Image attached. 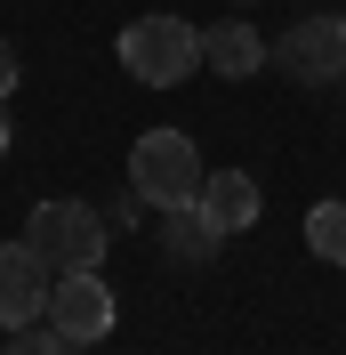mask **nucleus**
<instances>
[{"mask_svg": "<svg viewBox=\"0 0 346 355\" xmlns=\"http://www.w3.org/2000/svg\"><path fill=\"white\" fill-rule=\"evenodd\" d=\"M121 65L145 89H185L201 65V33L185 17H129L121 24Z\"/></svg>", "mask_w": 346, "mask_h": 355, "instance_id": "1", "label": "nucleus"}, {"mask_svg": "<svg viewBox=\"0 0 346 355\" xmlns=\"http://www.w3.org/2000/svg\"><path fill=\"white\" fill-rule=\"evenodd\" d=\"M201 146L185 130H145L129 146V194L153 202V210H177V202H194L201 194Z\"/></svg>", "mask_w": 346, "mask_h": 355, "instance_id": "2", "label": "nucleus"}, {"mask_svg": "<svg viewBox=\"0 0 346 355\" xmlns=\"http://www.w3.org/2000/svg\"><path fill=\"white\" fill-rule=\"evenodd\" d=\"M24 243L48 259V275H89V266H105V218L89 202H41L24 218Z\"/></svg>", "mask_w": 346, "mask_h": 355, "instance_id": "3", "label": "nucleus"}, {"mask_svg": "<svg viewBox=\"0 0 346 355\" xmlns=\"http://www.w3.org/2000/svg\"><path fill=\"white\" fill-rule=\"evenodd\" d=\"M48 291H57V275H48V259L33 243H0V331H24V323H48Z\"/></svg>", "mask_w": 346, "mask_h": 355, "instance_id": "4", "label": "nucleus"}, {"mask_svg": "<svg viewBox=\"0 0 346 355\" xmlns=\"http://www.w3.org/2000/svg\"><path fill=\"white\" fill-rule=\"evenodd\" d=\"M113 315H121V299H113V283L97 275V266H89V275H57V291H48V323H57L65 339H81V347L105 339Z\"/></svg>", "mask_w": 346, "mask_h": 355, "instance_id": "5", "label": "nucleus"}, {"mask_svg": "<svg viewBox=\"0 0 346 355\" xmlns=\"http://www.w3.org/2000/svg\"><path fill=\"white\" fill-rule=\"evenodd\" d=\"M274 57L290 81H346V17H298Z\"/></svg>", "mask_w": 346, "mask_h": 355, "instance_id": "6", "label": "nucleus"}, {"mask_svg": "<svg viewBox=\"0 0 346 355\" xmlns=\"http://www.w3.org/2000/svg\"><path fill=\"white\" fill-rule=\"evenodd\" d=\"M161 243H170L177 266H210L217 243H226V226H217L210 210H201V194H194V202H177V210H161Z\"/></svg>", "mask_w": 346, "mask_h": 355, "instance_id": "7", "label": "nucleus"}, {"mask_svg": "<svg viewBox=\"0 0 346 355\" xmlns=\"http://www.w3.org/2000/svg\"><path fill=\"white\" fill-rule=\"evenodd\" d=\"M201 210H210L226 234L258 226V210H266V202H258V178H250V170H210V178H201Z\"/></svg>", "mask_w": 346, "mask_h": 355, "instance_id": "8", "label": "nucleus"}, {"mask_svg": "<svg viewBox=\"0 0 346 355\" xmlns=\"http://www.w3.org/2000/svg\"><path fill=\"white\" fill-rule=\"evenodd\" d=\"M201 65L226 73V81H250V73L266 65V41L250 33V17H226L217 33H201Z\"/></svg>", "mask_w": 346, "mask_h": 355, "instance_id": "9", "label": "nucleus"}, {"mask_svg": "<svg viewBox=\"0 0 346 355\" xmlns=\"http://www.w3.org/2000/svg\"><path fill=\"white\" fill-rule=\"evenodd\" d=\"M306 250L330 266H346V202H314L306 210Z\"/></svg>", "mask_w": 346, "mask_h": 355, "instance_id": "10", "label": "nucleus"}, {"mask_svg": "<svg viewBox=\"0 0 346 355\" xmlns=\"http://www.w3.org/2000/svg\"><path fill=\"white\" fill-rule=\"evenodd\" d=\"M0 355H81V339H65L57 323H24V331H8Z\"/></svg>", "mask_w": 346, "mask_h": 355, "instance_id": "11", "label": "nucleus"}, {"mask_svg": "<svg viewBox=\"0 0 346 355\" xmlns=\"http://www.w3.org/2000/svg\"><path fill=\"white\" fill-rule=\"evenodd\" d=\"M17 73H24V65H17V49L0 41V97H8V89H17Z\"/></svg>", "mask_w": 346, "mask_h": 355, "instance_id": "12", "label": "nucleus"}, {"mask_svg": "<svg viewBox=\"0 0 346 355\" xmlns=\"http://www.w3.org/2000/svg\"><path fill=\"white\" fill-rule=\"evenodd\" d=\"M234 8H250V0H234Z\"/></svg>", "mask_w": 346, "mask_h": 355, "instance_id": "13", "label": "nucleus"}]
</instances>
